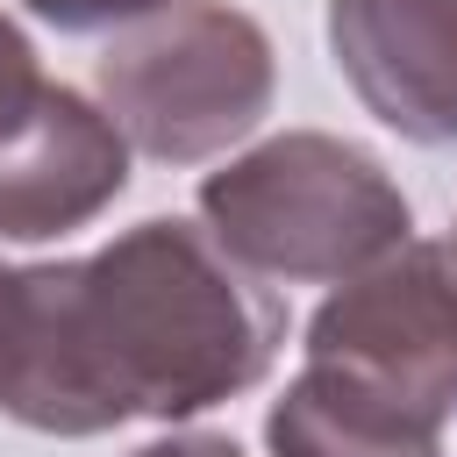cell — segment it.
<instances>
[{"label": "cell", "instance_id": "1", "mask_svg": "<svg viewBox=\"0 0 457 457\" xmlns=\"http://www.w3.org/2000/svg\"><path fill=\"white\" fill-rule=\"evenodd\" d=\"M278 300L200 221H143L93 257L0 271V414L100 436L243 393L278 350Z\"/></svg>", "mask_w": 457, "mask_h": 457}, {"label": "cell", "instance_id": "2", "mask_svg": "<svg viewBox=\"0 0 457 457\" xmlns=\"http://www.w3.org/2000/svg\"><path fill=\"white\" fill-rule=\"evenodd\" d=\"M207 236L264 278H350L407 243V200L343 136H271L200 186Z\"/></svg>", "mask_w": 457, "mask_h": 457}, {"label": "cell", "instance_id": "3", "mask_svg": "<svg viewBox=\"0 0 457 457\" xmlns=\"http://www.w3.org/2000/svg\"><path fill=\"white\" fill-rule=\"evenodd\" d=\"M93 79L107 121L136 150L193 164L250 136L271 107V43L228 0H164L100 50Z\"/></svg>", "mask_w": 457, "mask_h": 457}, {"label": "cell", "instance_id": "4", "mask_svg": "<svg viewBox=\"0 0 457 457\" xmlns=\"http://www.w3.org/2000/svg\"><path fill=\"white\" fill-rule=\"evenodd\" d=\"M307 364H328L421 421H457V236L400 243L350 271L307 321Z\"/></svg>", "mask_w": 457, "mask_h": 457}, {"label": "cell", "instance_id": "5", "mask_svg": "<svg viewBox=\"0 0 457 457\" xmlns=\"http://www.w3.org/2000/svg\"><path fill=\"white\" fill-rule=\"evenodd\" d=\"M129 186V136L107 107L36 79L0 114V236L43 243L93 221Z\"/></svg>", "mask_w": 457, "mask_h": 457}, {"label": "cell", "instance_id": "6", "mask_svg": "<svg viewBox=\"0 0 457 457\" xmlns=\"http://www.w3.org/2000/svg\"><path fill=\"white\" fill-rule=\"evenodd\" d=\"M328 50L386 129L457 136V0H328Z\"/></svg>", "mask_w": 457, "mask_h": 457}, {"label": "cell", "instance_id": "7", "mask_svg": "<svg viewBox=\"0 0 457 457\" xmlns=\"http://www.w3.org/2000/svg\"><path fill=\"white\" fill-rule=\"evenodd\" d=\"M264 436H271V457H443L436 421L407 414L400 400H386L328 364H307L278 393Z\"/></svg>", "mask_w": 457, "mask_h": 457}, {"label": "cell", "instance_id": "8", "mask_svg": "<svg viewBox=\"0 0 457 457\" xmlns=\"http://www.w3.org/2000/svg\"><path fill=\"white\" fill-rule=\"evenodd\" d=\"M43 21H57V29H100V21H136V14H150V7H164V0H29Z\"/></svg>", "mask_w": 457, "mask_h": 457}, {"label": "cell", "instance_id": "9", "mask_svg": "<svg viewBox=\"0 0 457 457\" xmlns=\"http://www.w3.org/2000/svg\"><path fill=\"white\" fill-rule=\"evenodd\" d=\"M136 457H243L228 436H171V443H150V450H136Z\"/></svg>", "mask_w": 457, "mask_h": 457}]
</instances>
